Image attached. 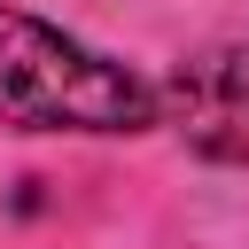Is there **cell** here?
Instances as JSON below:
<instances>
[{
	"instance_id": "6da1fadb",
	"label": "cell",
	"mask_w": 249,
	"mask_h": 249,
	"mask_svg": "<svg viewBox=\"0 0 249 249\" xmlns=\"http://www.w3.org/2000/svg\"><path fill=\"white\" fill-rule=\"evenodd\" d=\"M0 124L16 132H148L163 124V93L70 39L47 16L0 8Z\"/></svg>"
},
{
	"instance_id": "7a4b0ae2",
	"label": "cell",
	"mask_w": 249,
	"mask_h": 249,
	"mask_svg": "<svg viewBox=\"0 0 249 249\" xmlns=\"http://www.w3.org/2000/svg\"><path fill=\"white\" fill-rule=\"evenodd\" d=\"M163 124L210 163H249V47H195L163 86Z\"/></svg>"
}]
</instances>
